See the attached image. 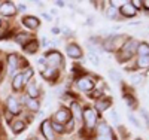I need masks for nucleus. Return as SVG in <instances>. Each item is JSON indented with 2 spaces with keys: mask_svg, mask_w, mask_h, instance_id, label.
Returning a JSON list of instances; mask_svg holds the SVG:
<instances>
[{
  "mask_svg": "<svg viewBox=\"0 0 149 140\" xmlns=\"http://www.w3.org/2000/svg\"><path fill=\"white\" fill-rule=\"evenodd\" d=\"M125 40V36L118 34V36H110L103 42V48L107 51V52H113L115 49H118V46H121Z\"/></svg>",
  "mask_w": 149,
  "mask_h": 140,
  "instance_id": "1",
  "label": "nucleus"
},
{
  "mask_svg": "<svg viewBox=\"0 0 149 140\" xmlns=\"http://www.w3.org/2000/svg\"><path fill=\"white\" fill-rule=\"evenodd\" d=\"M136 48H137V42H136V40H130V42H127L125 46L121 49V54L118 55V60H119L121 63L128 61V60L136 54Z\"/></svg>",
  "mask_w": 149,
  "mask_h": 140,
  "instance_id": "2",
  "label": "nucleus"
},
{
  "mask_svg": "<svg viewBox=\"0 0 149 140\" xmlns=\"http://www.w3.org/2000/svg\"><path fill=\"white\" fill-rule=\"evenodd\" d=\"M82 116H84V119H85L86 127H88L90 130L94 128V127H95V122H97V115H95V112H94L91 107H86V109L84 110V113H82Z\"/></svg>",
  "mask_w": 149,
  "mask_h": 140,
  "instance_id": "3",
  "label": "nucleus"
},
{
  "mask_svg": "<svg viewBox=\"0 0 149 140\" xmlns=\"http://www.w3.org/2000/svg\"><path fill=\"white\" fill-rule=\"evenodd\" d=\"M0 14L3 17H15L17 15V6L12 2H3L0 5Z\"/></svg>",
  "mask_w": 149,
  "mask_h": 140,
  "instance_id": "4",
  "label": "nucleus"
},
{
  "mask_svg": "<svg viewBox=\"0 0 149 140\" xmlns=\"http://www.w3.org/2000/svg\"><path fill=\"white\" fill-rule=\"evenodd\" d=\"M45 60L49 63V66H51L52 69L57 67V66H60L61 63H63V58H61V54L58 52V51H52V52H48L46 57H45Z\"/></svg>",
  "mask_w": 149,
  "mask_h": 140,
  "instance_id": "5",
  "label": "nucleus"
},
{
  "mask_svg": "<svg viewBox=\"0 0 149 140\" xmlns=\"http://www.w3.org/2000/svg\"><path fill=\"white\" fill-rule=\"evenodd\" d=\"M6 110L12 115H18L19 113V101L14 97V95H9L6 100Z\"/></svg>",
  "mask_w": 149,
  "mask_h": 140,
  "instance_id": "6",
  "label": "nucleus"
},
{
  "mask_svg": "<svg viewBox=\"0 0 149 140\" xmlns=\"http://www.w3.org/2000/svg\"><path fill=\"white\" fill-rule=\"evenodd\" d=\"M40 131H42V134L45 136L46 140H54V130H52L51 121H48V119L43 121L42 125H40Z\"/></svg>",
  "mask_w": 149,
  "mask_h": 140,
  "instance_id": "7",
  "label": "nucleus"
},
{
  "mask_svg": "<svg viewBox=\"0 0 149 140\" xmlns=\"http://www.w3.org/2000/svg\"><path fill=\"white\" fill-rule=\"evenodd\" d=\"M18 60H19V57L17 54H9L8 55V72H9L10 76L18 69Z\"/></svg>",
  "mask_w": 149,
  "mask_h": 140,
  "instance_id": "8",
  "label": "nucleus"
},
{
  "mask_svg": "<svg viewBox=\"0 0 149 140\" xmlns=\"http://www.w3.org/2000/svg\"><path fill=\"white\" fill-rule=\"evenodd\" d=\"M70 118H72V113L67 109H60L55 113V122H58V124H66L70 121Z\"/></svg>",
  "mask_w": 149,
  "mask_h": 140,
  "instance_id": "9",
  "label": "nucleus"
},
{
  "mask_svg": "<svg viewBox=\"0 0 149 140\" xmlns=\"http://www.w3.org/2000/svg\"><path fill=\"white\" fill-rule=\"evenodd\" d=\"M121 14L127 18H133L136 14H137V9L133 6V3H124L121 6Z\"/></svg>",
  "mask_w": 149,
  "mask_h": 140,
  "instance_id": "10",
  "label": "nucleus"
},
{
  "mask_svg": "<svg viewBox=\"0 0 149 140\" xmlns=\"http://www.w3.org/2000/svg\"><path fill=\"white\" fill-rule=\"evenodd\" d=\"M98 136L100 137H104V139H109V140H113V133L109 128L107 124H100L98 125Z\"/></svg>",
  "mask_w": 149,
  "mask_h": 140,
  "instance_id": "11",
  "label": "nucleus"
},
{
  "mask_svg": "<svg viewBox=\"0 0 149 140\" xmlns=\"http://www.w3.org/2000/svg\"><path fill=\"white\" fill-rule=\"evenodd\" d=\"M22 24L26 25L27 29H30V30H36L37 27H39V20H37L36 17H24L22 18Z\"/></svg>",
  "mask_w": 149,
  "mask_h": 140,
  "instance_id": "12",
  "label": "nucleus"
},
{
  "mask_svg": "<svg viewBox=\"0 0 149 140\" xmlns=\"http://www.w3.org/2000/svg\"><path fill=\"white\" fill-rule=\"evenodd\" d=\"M78 88L82 91H91L94 88V82L90 78H82V79L78 81Z\"/></svg>",
  "mask_w": 149,
  "mask_h": 140,
  "instance_id": "13",
  "label": "nucleus"
},
{
  "mask_svg": "<svg viewBox=\"0 0 149 140\" xmlns=\"http://www.w3.org/2000/svg\"><path fill=\"white\" fill-rule=\"evenodd\" d=\"M67 54L72 57V58H81L82 57V51H81V48L76 45V43H70V45H67Z\"/></svg>",
  "mask_w": 149,
  "mask_h": 140,
  "instance_id": "14",
  "label": "nucleus"
},
{
  "mask_svg": "<svg viewBox=\"0 0 149 140\" xmlns=\"http://www.w3.org/2000/svg\"><path fill=\"white\" fill-rule=\"evenodd\" d=\"M24 86V78H22V73H18L14 76V79H12V88H14V91H19L21 88Z\"/></svg>",
  "mask_w": 149,
  "mask_h": 140,
  "instance_id": "15",
  "label": "nucleus"
},
{
  "mask_svg": "<svg viewBox=\"0 0 149 140\" xmlns=\"http://www.w3.org/2000/svg\"><path fill=\"white\" fill-rule=\"evenodd\" d=\"M10 127H12V131H14L15 134H19L22 133L24 130H26V122L24 121H14V122H10Z\"/></svg>",
  "mask_w": 149,
  "mask_h": 140,
  "instance_id": "16",
  "label": "nucleus"
},
{
  "mask_svg": "<svg viewBox=\"0 0 149 140\" xmlns=\"http://www.w3.org/2000/svg\"><path fill=\"white\" fill-rule=\"evenodd\" d=\"M110 104H112V100H110V98L98 100L97 103H95V109H97V112H104V110H106Z\"/></svg>",
  "mask_w": 149,
  "mask_h": 140,
  "instance_id": "17",
  "label": "nucleus"
},
{
  "mask_svg": "<svg viewBox=\"0 0 149 140\" xmlns=\"http://www.w3.org/2000/svg\"><path fill=\"white\" fill-rule=\"evenodd\" d=\"M136 52L139 54V57H146L149 55V45L145 43V42H140L137 45V48H136Z\"/></svg>",
  "mask_w": 149,
  "mask_h": 140,
  "instance_id": "18",
  "label": "nucleus"
},
{
  "mask_svg": "<svg viewBox=\"0 0 149 140\" xmlns=\"http://www.w3.org/2000/svg\"><path fill=\"white\" fill-rule=\"evenodd\" d=\"M22 48H24V51H26L27 54H34L37 51V48H39V43H37V40H31V42L29 40V43L24 45Z\"/></svg>",
  "mask_w": 149,
  "mask_h": 140,
  "instance_id": "19",
  "label": "nucleus"
},
{
  "mask_svg": "<svg viewBox=\"0 0 149 140\" xmlns=\"http://www.w3.org/2000/svg\"><path fill=\"white\" fill-rule=\"evenodd\" d=\"M42 75H43V78L49 79V81H55L57 79V72L52 69V67H46L42 70Z\"/></svg>",
  "mask_w": 149,
  "mask_h": 140,
  "instance_id": "20",
  "label": "nucleus"
},
{
  "mask_svg": "<svg viewBox=\"0 0 149 140\" xmlns=\"http://www.w3.org/2000/svg\"><path fill=\"white\" fill-rule=\"evenodd\" d=\"M22 100L27 103V107L30 109V110H33V112H36V110H39V103L34 100V98H30V97H22Z\"/></svg>",
  "mask_w": 149,
  "mask_h": 140,
  "instance_id": "21",
  "label": "nucleus"
},
{
  "mask_svg": "<svg viewBox=\"0 0 149 140\" xmlns=\"http://www.w3.org/2000/svg\"><path fill=\"white\" fill-rule=\"evenodd\" d=\"M27 94L30 95V98H36L39 97V91H37V85L34 82H30L27 85Z\"/></svg>",
  "mask_w": 149,
  "mask_h": 140,
  "instance_id": "22",
  "label": "nucleus"
},
{
  "mask_svg": "<svg viewBox=\"0 0 149 140\" xmlns=\"http://www.w3.org/2000/svg\"><path fill=\"white\" fill-rule=\"evenodd\" d=\"M29 39H30V34H27V33H18L17 37H15V42L18 45L24 46V45H26V42H29Z\"/></svg>",
  "mask_w": 149,
  "mask_h": 140,
  "instance_id": "23",
  "label": "nucleus"
},
{
  "mask_svg": "<svg viewBox=\"0 0 149 140\" xmlns=\"http://www.w3.org/2000/svg\"><path fill=\"white\" fill-rule=\"evenodd\" d=\"M72 110H73V115L76 119H81L82 118V113H81V106L76 103V101H73L72 103Z\"/></svg>",
  "mask_w": 149,
  "mask_h": 140,
  "instance_id": "24",
  "label": "nucleus"
},
{
  "mask_svg": "<svg viewBox=\"0 0 149 140\" xmlns=\"http://www.w3.org/2000/svg\"><path fill=\"white\" fill-rule=\"evenodd\" d=\"M137 66H139V67H149V55H146V57H139V58H137Z\"/></svg>",
  "mask_w": 149,
  "mask_h": 140,
  "instance_id": "25",
  "label": "nucleus"
},
{
  "mask_svg": "<svg viewBox=\"0 0 149 140\" xmlns=\"http://www.w3.org/2000/svg\"><path fill=\"white\" fill-rule=\"evenodd\" d=\"M107 73H109V78H110L112 81H115V82L121 81V73H119L118 70H112V69H110Z\"/></svg>",
  "mask_w": 149,
  "mask_h": 140,
  "instance_id": "26",
  "label": "nucleus"
},
{
  "mask_svg": "<svg viewBox=\"0 0 149 140\" xmlns=\"http://www.w3.org/2000/svg\"><path fill=\"white\" fill-rule=\"evenodd\" d=\"M128 119H130V122L134 125V127H137V128H142V124H140V121L136 118L133 113H128Z\"/></svg>",
  "mask_w": 149,
  "mask_h": 140,
  "instance_id": "27",
  "label": "nucleus"
},
{
  "mask_svg": "<svg viewBox=\"0 0 149 140\" xmlns=\"http://www.w3.org/2000/svg\"><path fill=\"white\" fill-rule=\"evenodd\" d=\"M106 17H107V20H115V17H116V9L110 6V8L106 10Z\"/></svg>",
  "mask_w": 149,
  "mask_h": 140,
  "instance_id": "28",
  "label": "nucleus"
},
{
  "mask_svg": "<svg viewBox=\"0 0 149 140\" xmlns=\"http://www.w3.org/2000/svg\"><path fill=\"white\" fill-rule=\"evenodd\" d=\"M131 82L134 85H140L143 82V75H134L133 78H131Z\"/></svg>",
  "mask_w": 149,
  "mask_h": 140,
  "instance_id": "29",
  "label": "nucleus"
},
{
  "mask_svg": "<svg viewBox=\"0 0 149 140\" xmlns=\"http://www.w3.org/2000/svg\"><path fill=\"white\" fill-rule=\"evenodd\" d=\"M33 76V69H26V72L22 73V78H24V84H26L30 78Z\"/></svg>",
  "mask_w": 149,
  "mask_h": 140,
  "instance_id": "30",
  "label": "nucleus"
},
{
  "mask_svg": "<svg viewBox=\"0 0 149 140\" xmlns=\"http://www.w3.org/2000/svg\"><path fill=\"white\" fill-rule=\"evenodd\" d=\"M52 130H55L57 133H61V134H63V133L66 131L64 127L61 125V124H58V122H54V124H52Z\"/></svg>",
  "mask_w": 149,
  "mask_h": 140,
  "instance_id": "31",
  "label": "nucleus"
},
{
  "mask_svg": "<svg viewBox=\"0 0 149 140\" xmlns=\"http://www.w3.org/2000/svg\"><path fill=\"white\" fill-rule=\"evenodd\" d=\"M124 98H125V101H127V104H128V106H131V107L134 106V101H136V100H134L133 95H130V94H124Z\"/></svg>",
  "mask_w": 149,
  "mask_h": 140,
  "instance_id": "32",
  "label": "nucleus"
},
{
  "mask_svg": "<svg viewBox=\"0 0 149 140\" xmlns=\"http://www.w3.org/2000/svg\"><path fill=\"white\" fill-rule=\"evenodd\" d=\"M110 119L113 121L115 124L119 122V115H118V112H116V110H112V112H110Z\"/></svg>",
  "mask_w": 149,
  "mask_h": 140,
  "instance_id": "33",
  "label": "nucleus"
},
{
  "mask_svg": "<svg viewBox=\"0 0 149 140\" xmlns=\"http://www.w3.org/2000/svg\"><path fill=\"white\" fill-rule=\"evenodd\" d=\"M140 113H142V116H143V119H145L146 125L149 127V115H148V112H146L145 109H142V110H140Z\"/></svg>",
  "mask_w": 149,
  "mask_h": 140,
  "instance_id": "34",
  "label": "nucleus"
},
{
  "mask_svg": "<svg viewBox=\"0 0 149 140\" xmlns=\"http://www.w3.org/2000/svg\"><path fill=\"white\" fill-rule=\"evenodd\" d=\"M90 61L93 63L94 66H98V64H100V61H98L97 55H93V54H90Z\"/></svg>",
  "mask_w": 149,
  "mask_h": 140,
  "instance_id": "35",
  "label": "nucleus"
},
{
  "mask_svg": "<svg viewBox=\"0 0 149 140\" xmlns=\"http://www.w3.org/2000/svg\"><path fill=\"white\" fill-rule=\"evenodd\" d=\"M5 118H6V121L10 124V122H12V121H10V119H12V113H9V112L5 110Z\"/></svg>",
  "mask_w": 149,
  "mask_h": 140,
  "instance_id": "36",
  "label": "nucleus"
},
{
  "mask_svg": "<svg viewBox=\"0 0 149 140\" xmlns=\"http://www.w3.org/2000/svg\"><path fill=\"white\" fill-rule=\"evenodd\" d=\"M100 94H103V91H102V90H100V91H95V93H93L91 95H93V97H98Z\"/></svg>",
  "mask_w": 149,
  "mask_h": 140,
  "instance_id": "37",
  "label": "nucleus"
},
{
  "mask_svg": "<svg viewBox=\"0 0 149 140\" xmlns=\"http://www.w3.org/2000/svg\"><path fill=\"white\" fill-rule=\"evenodd\" d=\"M42 17H43V18H45L46 21H51V20H52V18H51V17H49L48 14H42Z\"/></svg>",
  "mask_w": 149,
  "mask_h": 140,
  "instance_id": "38",
  "label": "nucleus"
},
{
  "mask_svg": "<svg viewBox=\"0 0 149 140\" xmlns=\"http://www.w3.org/2000/svg\"><path fill=\"white\" fill-rule=\"evenodd\" d=\"M142 5H145V8L149 10V0H145V2H142Z\"/></svg>",
  "mask_w": 149,
  "mask_h": 140,
  "instance_id": "39",
  "label": "nucleus"
},
{
  "mask_svg": "<svg viewBox=\"0 0 149 140\" xmlns=\"http://www.w3.org/2000/svg\"><path fill=\"white\" fill-rule=\"evenodd\" d=\"M52 33H54V34H58V33H60V29H58V27H54V29H52Z\"/></svg>",
  "mask_w": 149,
  "mask_h": 140,
  "instance_id": "40",
  "label": "nucleus"
},
{
  "mask_svg": "<svg viewBox=\"0 0 149 140\" xmlns=\"http://www.w3.org/2000/svg\"><path fill=\"white\" fill-rule=\"evenodd\" d=\"M18 9H19V10H26V5H22V3H21V5L18 6Z\"/></svg>",
  "mask_w": 149,
  "mask_h": 140,
  "instance_id": "41",
  "label": "nucleus"
},
{
  "mask_svg": "<svg viewBox=\"0 0 149 140\" xmlns=\"http://www.w3.org/2000/svg\"><path fill=\"white\" fill-rule=\"evenodd\" d=\"M57 5H58V6H60V8H63V6H64V5H66V3H64V2H57Z\"/></svg>",
  "mask_w": 149,
  "mask_h": 140,
  "instance_id": "42",
  "label": "nucleus"
},
{
  "mask_svg": "<svg viewBox=\"0 0 149 140\" xmlns=\"http://www.w3.org/2000/svg\"><path fill=\"white\" fill-rule=\"evenodd\" d=\"M42 46H48V42H46V39H43V42H42Z\"/></svg>",
  "mask_w": 149,
  "mask_h": 140,
  "instance_id": "43",
  "label": "nucleus"
},
{
  "mask_svg": "<svg viewBox=\"0 0 149 140\" xmlns=\"http://www.w3.org/2000/svg\"><path fill=\"white\" fill-rule=\"evenodd\" d=\"M2 70H3V66H2V64H0V73H2Z\"/></svg>",
  "mask_w": 149,
  "mask_h": 140,
  "instance_id": "44",
  "label": "nucleus"
},
{
  "mask_svg": "<svg viewBox=\"0 0 149 140\" xmlns=\"http://www.w3.org/2000/svg\"><path fill=\"white\" fill-rule=\"evenodd\" d=\"M0 37H2V36H0Z\"/></svg>",
  "mask_w": 149,
  "mask_h": 140,
  "instance_id": "45",
  "label": "nucleus"
}]
</instances>
